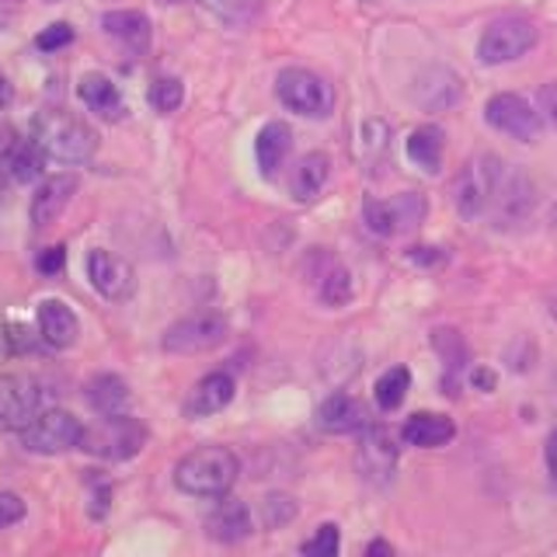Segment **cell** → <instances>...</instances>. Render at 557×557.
Listing matches in <instances>:
<instances>
[{"label": "cell", "mask_w": 557, "mask_h": 557, "mask_svg": "<svg viewBox=\"0 0 557 557\" xmlns=\"http://www.w3.org/2000/svg\"><path fill=\"white\" fill-rule=\"evenodd\" d=\"M240 474V460L226 446H196L174 463V487L191 498H223Z\"/></svg>", "instance_id": "cell-1"}, {"label": "cell", "mask_w": 557, "mask_h": 557, "mask_svg": "<svg viewBox=\"0 0 557 557\" xmlns=\"http://www.w3.org/2000/svg\"><path fill=\"white\" fill-rule=\"evenodd\" d=\"M35 144L46 150L49 161L60 164H87L98 150V133L87 126L84 119L70 115V112H42L35 119Z\"/></svg>", "instance_id": "cell-2"}, {"label": "cell", "mask_w": 557, "mask_h": 557, "mask_svg": "<svg viewBox=\"0 0 557 557\" xmlns=\"http://www.w3.org/2000/svg\"><path fill=\"white\" fill-rule=\"evenodd\" d=\"M147 440H150L147 425L139 418L119 411V414H98L95 425H84L81 449L98 460L119 463V460H133L147 446Z\"/></svg>", "instance_id": "cell-3"}, {"label": "cell", "mask_w": 557, "mask_h": 557, "mask_svg": "<svg viewBox=\"0 0 557 557\" xmlns=\"http://www.w3.org/2000/svg\"><path fill=\"white\" fill-rule=\"evenodd\" d=\"M502 174H505L502 157H495V153L470 157V161L460 168L457 182H453V206H457V213L467 220H478L481 213H487Z\"/></svg>", "instance_id": "cell-4"}, {"label": "cell", "mask_w": 557, "mask_h": 557, "mask_svg": "<svg viewBox=\"0 0 557 557\" xmlns=\"http://www.w3.org/2000/svg\"><path fill=\"white\" fill-rule=\"evenodd\" d=\"M275 98L283 101L289 112L304 115V119H327L331 109H335V91H331V84L307 66L278 70Z\"/></svg>", "instance_id": "cell-5"}, {"label": "cell", "mask_w": 557, "mask_h": 557, "mask_svg": "<svg viewBox=\"0 0 557 557\" xmlns=\"http://www.w3.org/2000/svg\"><path fill=\"white\" fill-rule=\"evenodd\" d=\"M226 335H231V321H226L220 310H199V313H188L182 321H174L164 331L161 348L171 356H202L220 348Z\"/></svg>", "instance_id": "cell-6"}, {"label": "cell", "mask_w": 557, "mask_h": 557, "mask_svg": "<svg viewBox=\"0 0 557 557\" xmlns=\"http://www.w3.org/2000/svg\"><path fill=\"white\" fill-rule=\"evenodd\" d=\"M304 283L313 293V300L338 310L352 300V272L345 269V261L327 248H310L300 261Z\"/></svg>", "instance_id": "cell-7"}, {"label": "cell", "mask_w": 557, "mask_h": 557, "mask_svg": "<svg viewBox=\"0 0 557 557\" xmlns=\"http://www.w3.org/2000/svg\"><path fill=\"white\" fill-rule=\"evenodd\" d=\"M17 435H22V446L35 453V457H60V453L81 449L84 425H81V418H74L63 408H46Z\"/></svg>", "instance_id": "cell-8"}, {"label": "cell", "mask_w": 557, "mask_h": 557, "mask_svg": "<svg viewBox=\"0 0 557 557\" xmlns=\"http://www.w3.org/2000/svg\"><path fill=\"white\" fill-rule=\"evenodd\" d=\"M540 32L530 17H519V14H509V17H498L492 22L478 39V60L484 66H502V63H512L519 57H527V52L536 46Z\"/></svg>", "instance_id": "cell-9"}, {"label": "cell", "mask_w": 557, "mask_h": 557, "mask_svg": "<svg viewBox=\"0 0 557 557\" xmlns=\"http://www.w3.org/2000/svg\"><path fill=\"white\" fill-rule=\"evenodd\" d=\"M429 213V202L422 191H397L394 199H366L362 202V220L376 237H397L408 234L414 226H422Z\"/></svg>", "instance_id": "cell-10"}, {"label": "cell", "mask_w": 557, "mask_h": 557, "mask_svg": "<svg viewBox=\"0 0 557 557\" xmlns=\"http://www.w3.org/2000/svg\"><path fill=\"white\" fill-rule=\"evenodd\" d=\"M484 119L492 129L512 136V139H522V144H533V139L540 136V126H544V119H540V112L533 109V104L522 95H512V91H502L495 98H487Z\"/></svg>", "instance_id": "cell-11"}, {"label": "cell", "mask_w": 557, "mask_h": 557, "mask_svg": "<svg viewBox=\"0 0 557 557\" xmlns=\"http://www.w3.org/2000/svg\"><path fill=\"white\" fill-rule=\"evenodd\" d=\"M492 216L498 226H516L522 220H530V213L536 209V185L527 171H505L502 174V182L495 188V196H492Z\"/></svg>", "instance_id": "cell-12"}, {"label": "cell", "mask_w": 557, "mask_h": 557, "mask_svg": "<svg viewBox=\"0 0 557 557\" xmlns=\"http://www.w3.org/2000/svg\"><path fill=\"white\" fill-rule=\"evenodd\" d=\"M42 411V383L32 376L0 380V429L22 432Z\"/></svg>", "instance_id": "cell-13"}, {"label": "cell", "mask_w": 557, "mask_h": 557, "mask_svg": "<svg viewBox=\"0 0 557 557\" xmlns=\"http://www.w3.org/2000/svg\"><path fill=\"white\" fill-rule=\"evenodd\" d=\"M87 278H91L95 293L104 296V300H112V304L129 300L133 289H136V272H133L129 261L112 255V251H104V248H95L91 255H87Z\"/></svg>", "instance_id": "cell-14"}, {"label": "cell", "mask_w": 557, "mask_h": 557, "mask_svg": "<svg viewBox=\"0 0 557 557\" xmlns=\"http://www.w3.org/2000/svg\"><path fill=\"white\" fill-rule=\"evenodd\" d=\"M356 467L370 484H391L394 470H397V446H394L391 432L383 425L380 429L376 425L362 429L359 446H356Z\"/></svg>", "instance_id": "cell-15"}, {"label": "cell", "mask_w": 557, "mask_h": 557, "mask_svg": "<svg viewBox=\"0 0 557 557\" xmlns=\"http://www.w3.org/2000/svg\"><path fill=\"white\" fill-rule=\"evenodd\" d=\"M77 188H81L77 174H52V178H46L39 188H35L32 206H28L35 231H46V226L57 223L66 213V206L74 202Z\"/></svg>", "instance_id": "cell-16"}, {"label": "cell", "mask_w": 557, "mask_h": 557, "mask_svg": "<svg viewBox=\"0 0 557 557\" xmlns=\"http://www.w3.org/2000/svg\"><path fill=\"white\" fill-rule=\"evenodd\" d=\"M255 530V516L240 498H220V505L206 516V536L216 544H240Z\"/></svg>", "instance_id": "cell-17"}, {"label": "cell", "mask_w": 557, "mask_h": 557, "mask_svg": "<svg viewBox=\"0 0 557 557\" xmlns=\"http://www.w3.org/2000/svg\"><path fill=\"white\" fill-rule=\"evenodd\" d=\"M460 95H463V84L446 66H429L425 74L414 81V101L422 104L425 112H446L460 101Z\"/></svg>", "instance_id": "cell-18"}, {"label": "cell", "mask_w": 557, "mask_h": 557, "mask_svg": "<svg viewBox=\"0 0 557 557\" xmlns=\"http://www.w3.org/2000/svg\"><path fill=\"white\" fill-rule=\"evenodd\" d=\"M318 425L324 432H335V435H345V432H362L366 425H370V411H366V405L359 397L352 394H331L321 400L318 408Z\"/></svg>", "instance_id": "cell-19"}, {"label": "cell", "mask_w": 557, "mask_h": 557, "mask_svg": "<svg viewBox=\"0 0 557 557\" xmlns=\"http://www.w3.org/2000/svg\"><path fill=\"white\" fill-rule=\"evenodd\" d=\"M234 394H237V383H234L231 373H223V370L206 373V376L196 383V387H191V394H188V400H185V414H188V418L216 414V411H223L226 405H231Z\"/></svg>", "instance_id": "cell-20"}, {"label": "cell", "mask_w": 557, "mask_h": 557, "mask_svg": "<svg viewBox=\"0 0 557 557\" xmlns=\"http://www.w3.org/2000/svg\"><path fill=\"white\" fill-rule=\"evenodd\" d=\"M101 28L122 49H129L133 57H144L150 49L153 32H150V17L144 11H109V14H101Z\"/></svg>", "instance_id": "cell-21"}, {"label": "cell", "mask_w": 557, "mask_h": 557, "mask_svg": "<svg viewBox=\"0 0 557 557\" xmlns=\"http://www.w3.org/2000/svg\"><path fill=\"white\" fill-rule=\"evenodd\" d=\"M289 150H293V129L286 126V122H265V126L258 129L255 161H258L265 178H275L278 168H283V161L289 157Z\"/></svg>", "instance_id": "cell-22"}, {"label": "cell", "mask_w": 557, "mask_h": 557, "mask_svg": "<svg viewBox=\"0 0 557 557\" xmlns=\"http://www.w3.org/2000/svg\"><path fill=\"white\" fill-rule=\"evenodd\" d=\"M77 95L87 104V112H95L98 119L119 122L122 115H126V101H122L112 77H104V74H84L77 84Z\"/></svg>", "instance_id": "cell-23"}, {"label": "cell", "mask_w": 557, "mask_h": 557, "mask_svg": "<svg viewBox=\"0 0 557 557\" xmlns=\"http://www.w3.org/2000/svg\"><path fill=\"white\" fill-rule=\"evenodd\" d=\"M39 335L52 348H70L81 335L77 313L70 310L63 300H52V296H49V300L39 304Z\"/></svg>", "instance_id": "cell-24"}, {"label": "cell", "mask_w": 557, "mask_h": 557, "mask_svg": "<svg viewBox=\"0 0 557 557\" xmlns=\"http://www.w3.org/2000/svg\"><path fill=\"white\" fill-rule=\"evenodd\" d=\"M331 178V157L324 150H310L304 153L300 161H296V171H293V182H289V191L296 202H313L324 191Z\"/></svg>", "instance_id": "cell-25"}, {"label": "cell", "mask_w": 557, "mask_h": 557, "mask_svg": "<svg viewBox=\"0 0 557 557\" xmlns=\"http://www.w3.org/2000/svg\"><path fill=\"white\" fill-rule=\"evenodd\" d=\"M408 446H418V449H440L446 446L453 435H457V425H453V418L446 414H432V411H418L411 414L405 429H400Z\"/></svg>", "instance_id": "cell-26"}, {"label": "cell", "mask_w": 557, "mask_h": 557, "mask_svg": "<svg viewBox=\"0 0 557 557\" xmlns=\"http://www.w3.org/2000/svg\"><path fill=\"white\" fill-rule=\"evenodd\" d=\"M84 397L95 414H119L129 408V383L119 373H95L84 383Z\"/></svg>", "instance_id": "cell-27"}, {"label": "cell", "mask_w": 557, "mask_h": 557, "mask_svg": "<svg viewBox=\"0 0 557 557\" xmlns=\"http://www.w3.org/2000/svg\"><path fill=\"white\" fill-rule=\"evenodd\" d=\"M405 150H408V161L414 168H422L425 174H440V168H443V150H446V133L440 126H432V122H429V126H418L408 136Z\"/></svg>", "instance_id": "cell-28"}, {"label": "cell", "mask_w": 557, "mask_h": 557, "mask_svg": "<svg viewBox=\"0 0 557 557\" xmlns=\"http://www.w3.org/2000/svg\"><path fill=\"white\" fill-rule=\"evenodd\" d=\"M0 164L8 168V174L17 185H28V182H39L42 171H46V150L35 144V139H22V144H11L0 157Z\"/></svg>", "instance_id": "cell-29"}, {"label": "cell", "mask_w": 557, "mask_h": 557, "mask_svg": "<svg viewBox=\"0 0 557 557\" xmlns=\"http://www.w3.org/2000/svg\"><path fill=\"white\" fill-rule=\"evenodd\" d=\"M408 387H411V373H408V366H391V370L376 380L373 397H376V405H380L383 411H397L400 405H405Z\"/></svg>", "instance_id": "cell-30"}, {"label": "cell", "mask_w": 557, "mask_h": 557, "mask_svg": "<svg viewBox=\"0 0 557 557\" xmlns=\"http://www.w3.org/2000/svg\"><path fill=\"white\" fill-rule=\"evenodd\" d=\"M432 348L443 356L446 370H453V373L463 370L467 359H470V348H467V342H463V335L457 327H435L432 331Z\"/></svg>", "instance_id": "cell-31"}, {"label": "cell", "mask_w": 557, "mask_h": 557, "mask_svg": "<svg viewBox=\"0 0 557 557\" xmlns=\"http://www.w3.org/2000/svg\"><path fill=\"white\" fill-rule=\"evenodd\" d=\"M147 101H150V109H153L157 115L178 112V109H182V101H185V84H182L178 77H157V81L150 84Z\"/></svg>", "instance_id": "cell-32"}, {"label": "cell", "mask_w": 557, "mask_h": 557, "mask_svg": "<svg viewBox=\"0 0 557 557\" xmlns=\"http://www.w3.org/2000/svg\"><path fill=\"white\" fill-rule=\"evenodd\" d=\"M296 498H289V495H283V492H272V495H265L261 498V527L265 530H283V527H289V522L296 519Z\"/></svg>", "instance_id": "cell-33"}, {"label": "cell", "mask_w": 557, "mask_h": 557, "mask_svg": "<svg viewBox=\"0 0 557 557\" xmlns=\"http://www.w3.org/2000/svg\"><path fill=\"white\" fill-rule=\"evenodd\" d=\"M199 4L231 25H248L258 14V0H199Z\"/></svg>", "instance_id": "cell-34"}, {"label": "cell", "mask_w": 557, "mask_h": 557, "mask_svg": "<svg viewBox=\"0 0 557 557\" xmlns=\"http://www.w3.org/2000/svg\"><path fill=\"white\" fill-rule=\"evenodd\" d=\"M338 527L335 522H324V527H318V533H313L307 544H304V554L307 557H338Z\"/></svg>", "instance_id": "cell-35"}, {"label": "cell", "mask_w": 557, "mask_h": 557, "mask_svg": "<svg viewBox=\"0 0 557 557\" xmlns=\"http://www.w3.org/2000/svg\"><path fill=\"white\" fill-rule=\"evenodd\" d=\"M387 139H391V126L387 122H380V119H370L362 126V153L366 157H376L387 150Z\"/></svg>", "instance_id": "cell-36"}, {"label": "cell", "mask_w": 557, "mask_h": 557, "mask_svg": "<svg viewBox=\"0 0 557 557\" xmlns=\"http://www.w3.org/2000/svg\"><path fill=\"white\" fill-rule=\"evenodd\" d=\"M74 42V25H66V22H57V25H46L39 32V39H35V46H39L42 52H57L63 46Z\"/></svg>", "instance_id": "cell-37"}, {"label": "cell", "mask_w": 557, "mask_h": 557, "mask_svg": "<svg viewBox=\"0 0 557 557\" xmlns=\"http://www.w3.org/2000/svg\"><path fill=\"white\" fill-rule=\"evenodd\" d=\"M22 519H25V498L14 492H0V530H8Z\"/></svg>", "instance_id": "cell-38"}, {"label": "cell", "mask_w": 557, "mask_h": 557, "mask_svg": "<svg viewBox=\"0 0 557 557\" xmlns=\"http://www.w3.org/2000/svg\"><path fill=\"white\" fill-rule=\"evenodd\" d=\"M66 265V248L63 244H52V248L39 251V258H35V269H39L42 275H60Z\"/></svg>", "instance_id": "cell-39"}, {"label": "cell", "mask_w": 557, "mask_h": 557, "mask_svg": "<svg viewBox=\"0 0 557 557\" xmlns=\"http://www.w3.org/2000/svg\"><path fill=\"white\" fill-rule=\"evenodd\" d=\"M536 112H540V119H547L557 129V84H544L536 91Z\"/></svg>", "instance_id": "cell-40"}, {"label": "cell", "mask_w": 557, "mask_h": 557, "mask_svg": "<svg viewBox=\"0 0 557 557\" xmlns=\"http://www.w3.org/2000/svg\"><path fill=\"white\" fill-rule=\"evenodd\" d=\"M408 258L414 261V265H425V269H435V265H443L446 255L440 248H411Z\"/></svg>", "instance_id": "cell-41"}, {"label": "cell", "mask_w": 557, "mask_h": 557, "mask_svg": "<svg viewBox=\"0 0 557 557\" xmlns=\"http://www.w3.org/2000/svg\"><path fill=\"white\" fill-rule=\"evenodd\" d=\"M470 383H474L478 391L492 394V391H495V383H498V376H495V370H487V366H478V370H470Z\"/></svg>", "instance_id": "cell-42"}, {"label": "cell", "mask_w": 557, "mask_h": 557, "mask_svg": "<svg viewBox=\"0 0 557 557\" xmlns=\"http://www.w3.org/2000/svg\"><path fill=\"white\" fill-rule=\"evenodd\" d=\"M394 554V547L387 544V540H373L370 547H366V557H391Z\"/></svg>", "instance_id": "cell-43"}, {"label": "cell", "mask_w": 557, "mask_h": 557, "mask_svg": "<svg viewBox=\"0 0 557 557\" xmlns=\"http://www.w3.org/2000/svg\"><path fill=\"white\" fill-rule=\"evenodd\" d=\"M547 474H550V484L557 492V449L554 446H547Z\"/></svg>", "instance_id": "cell-44"}, {"label": "cell", "mask_w": 557, "mask_h": 557, "mask_svg": "<svg viewBox=\"0 0 557 557\" xmlns=\"http://www.w3.org/2000/svg\"><path fill=\"white\" fill-rule=\"evenodd\" d=\"M4 95H8V84H4V77H0V101H4Z\"/></svg>", "instance_id": "cell-45"}, {"label": "cell", "mask_w": 557, "mask_h": 557, "mask_svg": "<svg viewBox=\"0 0 557 557\" xmlns=\"http://www.w3.org/2000/svg\"><path fill=\"white\" fill-rule=\"evenodd\" d=\"M547 446H554V449H557V429L550 432V440H547Z\"/></svg>", "instance_id": "cell-46"}, {"label": "cell", "mask_w": 557, "mask_h": 557, "mask_svg": "<svg viewBox=\"0 0 557 557\" xmlns=\"http://www.w3.org/2000/svg\"><path fill=\"white\" fill-rule=\"evenodd\" d=\"M550 310H554V321H557V296H554V304H550Z\"/></svg>", "instance_id": "cell-47"}, {"label": "cell", "mask_w": 557, "mask_h": 557, "mask_svg": "<svg viewBox=\"0 0 557 557\" xmlns=\"http://www.w3.org/2000/svg\"><path fill=\"white\" fill-rule=\"evenodd\" d=\"M46 4H57V0H46Z\"/></svg>", "instance_id": "cell-48"}]
</instances>
